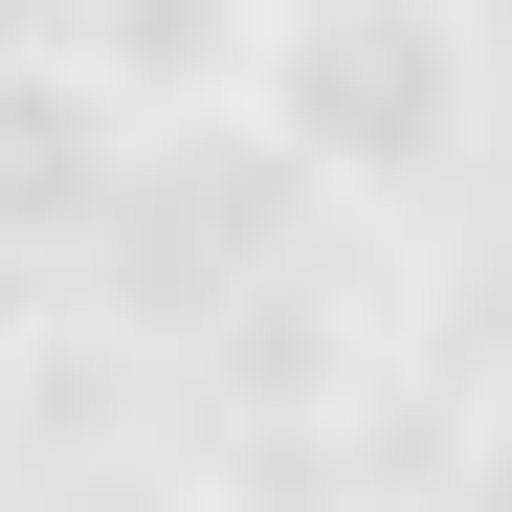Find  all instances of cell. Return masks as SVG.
<instances>
[{
    "mask_svg": "<svg viewBox=\"0 0 512 512\" xmlns=\"http://www.w3.org/2000/svg\"><path fill=\"white\" fill-rule=\"evenodd\" d=\"M245 112L312 156L334 223H423V201L490 179L512 45H490V0H268V90Z\"/></svg>",
    "mask_w": 512,
    "mask_h": 512,
    "instance_id": "obj_1",
    "label": "cell"
},
{
    "mask_svg": "<svg viewBox=\"0 0 512 512\" xmlns=\"http://www.w3.org/2000/svg\"><path fill=\"white\" fill-rule=\"evenodd\" d=\"M134 156L156 112L112 90L67 23H0V290H90L134 245Z\"/></svg>",
    "mask_w": 512,
    "mask_h": 512,
    "instance_id": "obj_2",
    "label": "cell"
},
{
    "mask_svg": "<svg viewBox=\"0 0 512 512\" xmlns=\"http://www.w3.org/2000/svg\"><path fill=\"white\" fill-rule=\"evenodd\" d=\"M45 23L90 45L112 90L156 112V134H179V112H245V90H268V0H45Z\"/></svg>",
    "mask_w": 512,
    "mask_h": 512,
    "instance_id": "obj_3",
    "label": "cell"
},
{
    "mask_svg": "<svg viewBox=\"0 0 512 512\" xmlns=\"http://www.w3.org/2000/svg\"><path fill=\"white\" fill-rule=\"evenodd\" d=\"M423 468H446V490H512V379H468V401H446V446H423Z\"/></svg>",
    "mask_w": 512,
    "mask_h": 512,
    "instance_id": "obj_4",
    "label": "cell"
}]
</instances>
